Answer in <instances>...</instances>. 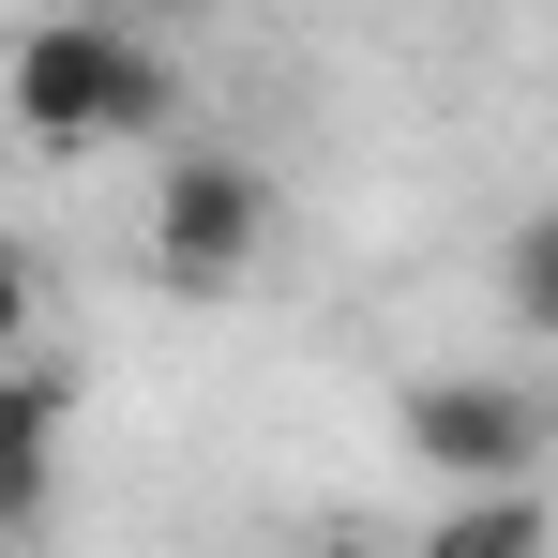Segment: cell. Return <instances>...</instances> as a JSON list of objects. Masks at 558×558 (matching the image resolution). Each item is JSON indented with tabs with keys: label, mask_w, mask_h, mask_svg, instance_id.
<instances>
[{
	"label": "cell",
	"mask_w": 558,
	"mask_h": 558,
	"mask_svg": "<svg viewBox=\"0 0 558 558\" xmlns=\"http://www.w3.org/2000/svg\"><path fill=\"white\" fill-rule=\"evenodd\" d=\"M182 121V61L167 31H136L121 0H76V15H31L0 46V136L46 151V167H92V151H136Z\"/></svg>",
	"instance_id": "6da1fadb"
},
{
	"label": "cell",
	"mask_w": 558,
	"mask_h": 558,
	"mask_svg": "<svg viewBox=\"0 0 558 558\" xmlns=\"http://www.w3.org/2000/svg\"><path fill=\"white\" fill-rule=\"evenodd\" d=\"M257 257H272V167L182 151V167L151 182V287H167V302H227Z\"/></svg>",
	"instance_id": "7a4b0ae2"
},
{
	"label": "cell",
	"mask_w": 558,
	"mask_h": 558,
	"mask_svg": "<svg viewBox=\"0 0 558 558\" xmlns=\"http://www.w3.org/2000/svg\"><path fill=\"white\" fill-rule=\"evenodd\" d=\"M408 453L453 468V483H529L544 468V392L529 377H408Z\"/></svg>",
	"instance_id": "3957f363"
},
{
	"label": "cell",
	"mask_w": 558,
	"mask_h": 558,
	"mask_svg": "<svg viewBox=\"0 0 558 558\" xmlns=\"http://www.w3.org/2000/svg\"><path fill=\"white\" fill-rule=\"evenodd\" d=\"M61 468H76V377L46 363V348H15V363H0V558L46 544Z\"/></svg>",
	"instance_id": "277c9868"
},
{
	"label": "cell",
	"mask_w": 558,
	"mask_h": 558,
	"mask_svg": "<svg viewBox=\"0 0 558 558\" xmlns=\"http://www.w3.org/2000/svg\"><path fill=\"white\" fill-rule=\"evenodd\" d=\"M408 558H544V498H529V483H483V498H468V513H438Z\"/></svg>",
	"instance_id": "5b68a950"
},
{
	"label": "cell",
	"mask_w": 558,
	"mask_h": 558,
	"mask_svg": "<svg viewBox=\"0 0 558 558\" xmlns=\"http://www.w3.org/2000/svg\"><path fill=\"white\" fill-rule=\"evenodd\" d=\"M15 348H46V272H31V242H0V363Z\"/></svg>",
	"instance_id": "8992f818"
},
{
	"label": "cell",
	"mask_w": 558,
	"mask_h": 558,
	"mask_svg": "<svg viewBox=\"0 0 558 558\" xmlns=\"http://www.w3.org/2000/svg\"><path fill=\"white\" fill-rule=\"evenodd\" d=\"M513 317H529V332L558 317V227H544V211L513 227Z\"/></svg>",
	"instance_id": "52a82bcc"
},
{
	"label": "cell",
	"mask_w": 558,
	"mask_h": 558,
	"mask_svg": "<svg viewBox=\"0 0 558 558\" xmlns=\"http://www.w3.org/2000/svg\"><path fill=\"white\" fill-rule=\"evenodd\" d=\"M302 558H408V544H377V529H317Z\"/></svg>",
	"instance_id": "ba28073f"
}]
</instances>
